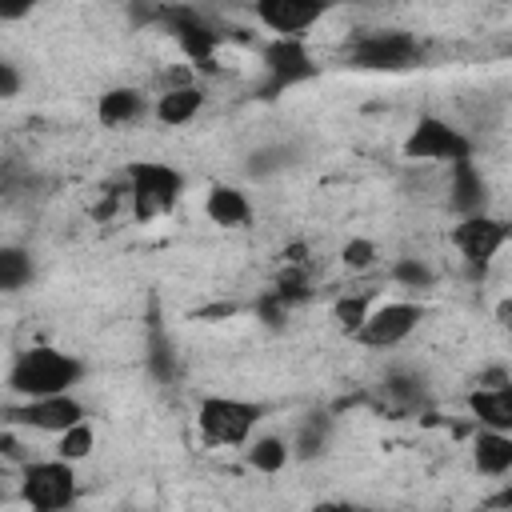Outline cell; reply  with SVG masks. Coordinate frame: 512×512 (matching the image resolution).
I'll return each instance as SVG.
<instances>
[{
	"label": "cell",
	"instance_id": "e0dca14e",
	"mask_svg": "<svg viewBox=\"0 0 512 512\" xmlns=\"http://www.w3.org/2000/svg\"><path fill=\"white\" fill-rule=\"evenodd\" d=\"M468 416L488 432H512V384L504 388H472L464 396Z\"/></svg>",
	"mask_w": 512,
	"mask_h": 512
},
{
	"label": "cell",
	"instance_id": "4316f807",
	"mask_svg": "<svg viewBox=\"0 0 512 512\" xmlns=\"http://www.w3.org/2000/svg\"><path fill=\"white\" fill-rule=\"evenodd\" d=\"M288 160H292L288 148H260V152L248 156V172H252V176H268V172L288 168Z\"/></svg>",
	"mask_w": 512,
	"mask_h": 512
},
{
	"label": "cell",
	"instance_id": "ffe728a7",
	"mask_svg": "<svg viewBox=\"0 0 512 512\" xmlns=\"http://www.w3.org/2000/svg\"><path fill=\"white\" fill-rule=\"evenodd\" d=\"M244 460H248V468H252V472L276 476V472H284V468L292 464V448H288V440H284V436L264 432V436H252V440L244 444Z\"/></svg>",
	"mask_w": 512,
	"mask_h": 512
},
{
	"label": "cell",
	"instance_id": "9c48e42d",
	"mask_svg": "<svg viewBox=\"0 0 512 512\" xmlns=\"http://www.w3.org/2000/svg\"><path fill=\"white\" fill-rule=\"evenodd\" d=\"M508 236H512L508 220H500V216H492V212L460 216V220H456V228L448 232L452 248H456V252H460V260L472 268V276H484V272H488V264L504 252Z\"/></svg>",
	"mask_w": 512,
	"mask_h": 512
},
{
	"label": "cell",
	"instance_id": "4fadbf2b",
	"mask_svg": "<svg viewBox=\"0 0 512 512\" xmlns=\"http://www.w3.org/2000/svg\"><path fill=\"white\" fill-rule=\"evenodd\" d=\"M204 104H208V92L196 80H180L160 88V96H152V120L164 128H184L204 112Z\"/></svg>",
	"mask_w": 512,
	"mask_h": 512
},
{
	"label": "cell",
	"instance_id": "d4e9b609",
	"mask_svg": "<svg viewBox=\"0 0 512 512\" xmlns=\"http://www.w3.org/2000/svg\"><path fill=\"white\" fill-rule=\"evenodd\" d=\"M388 276H392V284H400V288H432V284H436V268H432L428 260H420V256H400V260L388 268Z\"/></svg>",
	"mask_w": 512,
	"mask_h": 512
},
{
	"label": "cell",
	"instance_id": "d6a6232c",
	"mask_svg": "<svg viewBox=\"0 0 512 512\" xmlns=\"http://www.w3.org/2000/svg\"><path fill=\"white\" fill-rule=\"evenodd\" d=\"M4 480H8V468H4V464H0V488H4Z\"/></svg>",
	"mask_w": 512,
	"mask_h": 512
},
{
	"label": "cell",
	"instance_id": "8fae6325",
	"mask_svg": "<svg viewBox=\"0 0 512 512\" xmlns=\"http://www.w3.org/2000/svg\"><path fill=\"white\" fill-rule=\"evenodd\" d=\"M260 64H264V76H268L272 92L296 88V84H304V80H312V76L320 72V64L312 60L308 44H304V40H284V36L264 40Z\"/></svg>",
	"mask_w": 512,
	"mask_h": 512
},
{
	"label": "cell",
	"instance_id": "f1b7e54d",
	"mask_svg": "<svg viewBox=\"0 0 512 512\" xmlns=\"http://www.w3.org/2000/svg\"><path fill=\"white\" fill-rule=\"evenodd\" d=\"M388 392L396 400H416L424 392V380H420V372H388Z\"/></svg>",
	"mask_w": 512,
	"mask_h": 512
},
{
	"label": "cell",
	"instance_id": "277c9868",
	"mask_svg": "<svg viewBox=\"0 0 512 512\" xmlns=\"http://www.w3.org/2000/svg\"><path fill=\"white\" fill-rule=\"evenodd\" d=\"M16 500L28 512H72L80 500V476L76 464L56 456H32L16 472Z\"/></svg>",
	"mask_w": 512,
	"mask_h": 512
},
{
	"label": "cell",
	"instance_id": "44dd1931",
	"mask_svg": "<svg viewBox=\"0 0 512 512\" xmlns=\"http://www.w3.org/2000/svg\"><path fill=\"white\" fill-rule=\"evenodd\" d=\"M36 276L32 252L20 244H0V292H20Z\"/></svg>",
	"mask_w": 512,
	"mask_h": 512
},
{
	"label": "cell",
	"instance_id": "5b68a950",
	"mask_svg": "<svg viewBox=\"0 0 512 512\" xmlns=\"http://www.w3.org/2000/svg\"><path fill=\"white\" fill-rule=\"evenodd\" d=\"M400 156L408 164H448V168H456V164L476 160V140L468 132H460L456 124H448L444 116L424 112L408 128V136L400 144Z\"/></svg>",
	"mask_w": 512,
	"mask_h": 512
},
{
	"label": "cell",
	"instance_id": "836d02e7",
	"mask_svg": "<svg viewBox=\"0 0 512 512\" xmlns=\"http://www.w3.org/2000/svg\"><path fill=\"white\" fill-rule=\"evenodd\" d=\"M356 512H380V508H356Z\"/></svg>",
	"mask_w": 512,
	"mask_h": 512
},
{
	"label": "cell",
	"instance_id": "83f0119b",
	"mask_svg": "<svg viewBox=\"0 0 512 512\" xmlns=\"http://www.w3.org/2000/svg\"><path fill=\"white\" fill-rule=\"evenodd\" d=\"M28 460H32V452H28V448H24L20 440H16V428L0 432V464H4V468H16V472H20V468H24Z\"/></svg>",
	"mask_w": 512,
	"mask_h": 512
},
{
	"label": "cell",
	"instance_id": "f546056e",
	"mask_svg": "<svg viewBox=\"0 0 512 512\" xmlns=\"http://www.w3.org/2000/svg\"><path fill=\"white\" fill-rule=\"evenodd\" d=\"M20 84H24L20 68H16L12 60H4V56H0V100H12V96L20 92Z\"/></svg>",
	"mask_w": 512,
	"mask_h": 512
},
{
	"label": "cell",
	"instance_id": "ac0fdd59",
	"mask_svg": "<svg viewBox=\"0 0 512 512\" xmlns=\"http://www.w3.org/2000/svg\"><path fill=\"white\" fill-rule=\"evenodd\" d=\"M472 468L480 476H492V480L508 476L512 472V432H488V428H480L472 436Z\"/></svg>",
	"mask_w": 512,
	"mask_h": 512
},
{
	"label": "cell",
	"instance_id": "7a4b0ae2",
	"mask_svg": "<svg viewBox=\"0 0 512 512\" xmlns=\"http://www.w3.org/2000/svg\"><path fill=\"white\" fill-rule=\"evenodd\" d=\"M124 188H128V208H132V220L140 224H152L160 216H168L180 200H184V172L168 160H128L124 164Z\"/></svg>",
	"mask_w": 512,
	"mask_h": 512
},
{
	"label": "cell",
	"instance_id": "cb8c5ba5",
	"mask_svg": "<svg viewBox=\"0 0 512 512\" xmlns=\"http://www.w3.org/2000/svg\"><path fill=\"white\" fill-rule=\"evenodd\" d=\"M148 372H152L160 384H172V380H176V348H172L168 332L156 328V324H152V332H148Z\"/></svg>",
	"mask_w": 512,
	"mask_h": 512
},
{
	"label": "cell",
	"instance_id": "4dcf8cb0",
	"mask_svg": "<svg viewBox=\"0 0 512 512\" xmlns=\"http://www.w3.org/2000/svg\"><path fill=\"white\" fill-rule=\"evenodd\" d=\"M308 512H356V504H348V500H320Z\"/></svg>",
	"mask_w": 512,
	"mask_h": 512
},
{
	"label": "cell",
	"instance_id": "484cf974",
	"mask_svg": "<svg viewBox=\"0 0 512 512\" xmlns=\"http://www.w3.org/2000/svg\"><path fill=\"white\" fill-rule=\"evenodd\" d=\"M376 260H380V248H376V240H368V236H352V240H344V248H340V264H344L348 272H368V268H376Z\"/></svg>",
	"mask_w": 512,
	"mask_h": 512
},
{
	"label": "cell",
	"instance_id": "5bb4252c",
	"mask_svg": "<svg viewBox=\"0 0 512 512\" xmlns=\"http://www.w3.org/2000/svg\"><path fill=\"white\" fill-rule=\"evenodd\" d=\"M144 116H152V96L136 84H116L96 96V120L104 128H128L140 124Z\"/></svg>",
	"mask_w": 512,
	"mask_h": 512
},
{
	"label": "cell",
	"instance_id": "7402d4cb",
	"mask_svg": "<svg viewBox=\"0 0 512 512\" xmlns=\"http://www.w3.org/2000/svg\"><path fill=\"white\" fill-rule=\"evenodd\" d=\"M92 448H96V428H92V420H80V424H72L68 432H60V436L52 440V456H56V460H68V464L88 460Z\"/></svg>",
	"mask_w": 512,
	"mask_h": 512
},
{
	"label": "cell",
	"instance_id": "30bf717a",
	"mask_svg": "<svg viewBox=\"0 0 512 512\" xmlns=\"http://www.w3.org/2000/svg\"><path fill=\"white\" fill-rule=\"evenodd\" d=\"M156 20L172 32V40L180 44V52H184L200 72H212L216 48H220L224 32H220L216 24H208L204 12H196V8H156Z\"/></svg>",
	"mask_w": 512,
	"mask_h": 512
},
{
	"label": "cell",
	"instance_id": "3957f363",
	"mask_svg": "<svg viewBox=\"0 0 512 512\" xmlns=\"http://www.w3.org/2000/svg\"><path fill=\"white\" fill-rule=\"evenodd\" d=\"M264 412L268 408L260 400L208 392L196 400V432L208 448H244L256 436Z\"/></svg>",
	"mask_w": 512,
	"mask_h": 512
},
{
	"label": "cell",
	"instance_id": "8992f818",
	"mask_svg": "<svg viewBox=\"0 0 512 512\" xmlns=\"http://www.w3.org/2000/svg\"><path fill=\"white\" fill-rule=\"evenodd\" d=\"M424 56L420 40L404 28H372L348 40V64L360 72H408Z\"/></svg>",
	"mask_w": 512,
	"mask_h": 512
},
{
	"label": "cell",
	"instance_id": "52a82bcc",
	"mask_svg": "<svg viewBox=\"0 0 512 512\" xmlns=\"http://www.w3.org/2000/svg\"><path fill=\"white\" fill-rule=\"evenodd\" d=\"M88 420V408L76 400V392L68 396H44V400H12L0 408V424L16 428V432H40V436H60L72 424Z\"/></svg>",
	"mask_w": 512,
	"mask_h": 512
},
{
	"label": "cell",
	"instance_id": "7c38bea8",
	"mask_svg": "<svg viewBox=\"0 0 512 512\" xmlns=\"http://www.w3.org/2000/svg\"><path fill=\"white\" fill-rule=\"evenodd\" d=\"M324 16H328V4L320 0H256L252 4V20L284 40H304L308 28L320 24Z\"/></svg>",
	"mask_w": 512,
	"mask_h": 512
},
{
	"label": "cell",
	"instance_id": "603a6c76",
	"mask_svg": "<svg viewBox=\"0 0 512 512\" xmlns=\"http://www.w3.org/2000/svg\"><path fill=\"white\" fill-rule=\"evenodd\" d=\"M372 304H376V292H344V296H336V304H332V320H336V328L352 340L356 328L364 324V316L372 312Z\"/></svg>",
	"mask_w": 512,
	"mask_h": 512
},
{
	"label": "cell",
	"instance_id": "2e32d148",
	"mask_svg": "<svg viewBox=\"0 0 512 512\" xmlns=\"http://www.w3.org/2000/svg\"><path fill=\"white\" fill-rule=\"evenodd\" d=\"M448 204H452L460 216H480V212H488V180H484V172L476 168V160L448 168Z\"/></svg>",
	"mask_w": 512,
	"mask_h": 512
},
{
	"label": "cell",
	"instance_id": "ba28073f",
	"mask_svg": "<svg viewBox=\"0 0 512 512\" xmlns=\"http://www.w3.org/2000/svg\"><path fill=\"white\" fill-rule=\"evenodd\" d=\"M420 324H424V304L420 300H376L352 340L360 348L388 352V348H400Z\"/></svg>",
	"mask_w": 512,
	"mask_h": 512
},
{
	"label": "cell",
	"instance_id": "d6986e66",
	"mask_svg": "<svg viewBox=\"0 0 512 512\" xmlns=\"http://www.w3.org/2000/svg\"><path fill=\"white\" fill-rule=\"evenodd\" d=\"M332 416L328 412H308L300 424H296V432H292V460H320L324 452H328V444H332Z\"/></svg>",
	"mask_w": 512,
	"mask_h": 512
},
{
	"label": "cell",
	"instance_id": "1f68e13d",
	"mask_svg": "<svg viewBox=\"0 0 512 512\" xmlns=\"http://www.w3.org/2000/svg\"><path fill=\"white\" fill-rule=\"evenodd\" d=\"M28 12H32V4H16V8L12 4H0V20H24Z\"/></svg>",
	"mask_w": 512,
	"mask_h": 512
},
{
	"label": "cell",
	"instance_id": "6da1fadb",
	"mask_svg": "<svg viewBox=\"0 0 512 512\" xmlns=\"http://www.w3.org/2000/svg\"><path fill=\"white\" fill-rule=\"evenodd\" d=\"M88 364L76 352H64L56 344H28L12 356L4 372V388L12 400H44V396H68L84 380Z\"/></svg>",
	"mask_w": 512,
	"mask_h": 512
},
{
	"label": "cell",
	"instance_id": "9a60e30c",
	"mask_svg": "<svg viewBox=\"0 0 512 512\" xmlns=\"http://www.w3.org/2000/svg\"><path fill=\"white\" fill-rule=\"evenodd\" d=\"M204 216H208L216 228L236 232V228H248V224H252V200H248V192L236 188V184H212V188L204 192Z\"/></svg>",
	"mask_w": 512,
	"mask_h": 512
}]
</instances>
